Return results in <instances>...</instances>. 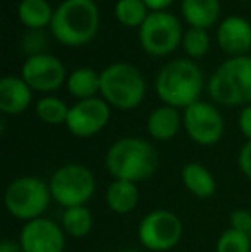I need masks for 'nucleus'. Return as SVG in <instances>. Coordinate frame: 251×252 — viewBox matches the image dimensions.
Instances as JSON below:
<instances>
[{"mask_svg":"<svg viewBox=\"0 0 251 252\" xmlns=\"http://www.w3.org/2000/svg\"><path fill=\"white\" fill-rule=\"evenodd\" d=\"M19 246L24 252H64L66 232L50 218H36L24 223L19 232Z\"/></svg>","mask_w":251,"mask_h":252,"instance_id":"ddd939ff","label":"nucleus"},{"mask_svg":"<svg viewBox=\"0 0 251 252\" xmlns=\"http://www.w3.org/2000/svg\"><path fill=\"white\" fill-rule=\"evenodd\" d=\"M236 2H248V0H236Z\"/></svg>","mask_w":251,"mask_h":252,"instance_id":"72a5a7b5","label":"nucleus"},{"mask_svg":"<svg viewBox=\"0 0 251 252\" xmlns=\"http://www.w3.org/2000/svg\"><path fill=\"white\" fill-rule=\"evenodd\" d=\"M229 223H231V228L250 233L251 232V213L248 209H243V208L234 209V211L231 213Z\"/></svg>","mask_w":251,"mask_h":252,"instance_id":"cd10ccee","label":"nucleus"},{"mask_svg":"<svg viewBox=\"0 0 251 252\" xmlns=\"http://www.w3.org/2000/svg\"><path fill=\"white\" fill-rule=\"evenodd\" d=\"M182 126V117L179 108L162 105L148 115L146 130L155 141H171L179 134Z\"/></svg>","mask_w":251,"mask_h":252,"instance_id":"dca6fc26","label":"nucleus"},{"mask_svg":"<svg viewBox=\"0 0 251 252\" xmlns=\"http://www.w3.org/2000/svg\"><path fill=\"white\" fill-rule=\"evenodd\" d=\"M238 124H239V130H241L243 136L248 141H251V105L243 106L241 113H239Z\"/></svg>","mask_w":251,"mask_h":252,"instance_id":"c756f323","label":"nucleus"},{"mask_svg":"<svg viewBox=\"0 0 251 252\" xmlns=\"http://www.w3.org/2000/svg\"><path fill=\"white\" fill-rule=\"evenodd\" d=\"M182 221L171 209H153L138 226V239L144 249L151 252H167L174 249L182 239Z\"/></svg>","mask_w":251,"mask_h":252,"instance_id":"1a4fd4ad","label":"nucleus"},{"mask_svg":"<svg viewBox=\"0 0 251 252\" xmlns=\"http://www.w3.org/2000/svg\"><path fill=\"white\" fill-rule=\"evenodd\" d=\"M215 252H251L250 233L229 228L218 237Z\"/></svg>","mask_w":251,"mask_h":252,"instance_id":"a878e982","label":"nucleus"},{"mask_svg":"<svg viewBox=\"0 0 251 252\" xmlns=\"http://www.w3.org/2000/svg\"><path fill=\"white\" fill-rule=\"evenodd\" d=\"M238 163L246 179L251 180V141H246V144L241 148L238 156Z\"/></svg>","mask_w":251,"mask_h":252,"instance_id":"c85d7f7f","label":"nucleus"},{"mask_svg":"<svg viewBox=\"0 0 251 252\" xmlns=\"http://www.w3.org/2000/svg\"><path fill=\"white\" fill-rule=\"evenodd\" d=\"M21 77L33 91L54 93L67 81L66 65L62 60L50 53H38L24 60L21 67Z\"/></svg>","mask_w":251,"mask_h":252,"instance_id":"f8f14e48","label":"nucleus"},{"mask_svg":"<svg viewBox=\"0 0 251 252\" xmlns=\"http://www.w3.org/2000/svg\"><path fill=\"white\" fill-rule=\"evenodd\" d=\"M52 199L64 209L86 206L97 192V179L88 166L81 163H67L54 172L48 180Z\"/></svg>","mask_w":251,"mask_h":252,"instance_id":"0eeeda50","label":"nucleus"},{"mask_svg":"<svg viewBox=\"0 0 251 252\" xmlns=\"http://www.w3.org/2000/svg\"><path fill=\"white\" fill-rule=\"evenodd\" d=\"M205 88L203 70L191 59H174L157 74L155 91L164 105L174 108H188L200 101Z\"/></svg>","mask_w":251,"mask_h":252,"instance_id":"f257e3e1","label":"nucleus"},{"mask_svg":"<svg viewBox=\"0 0 251 252\" xmlns=\"http://www.w3.org/2000/svg\"><path fill=\"white\" fill-rule=\"evenodd\" d=\"M33 101V90L21 76H5L0 79V112L3 115H19Z\"/></svg>","mask_w":251,"mask_h":252,"instance_id":"2eb2a0df","label":"nucleus"},{"mask_svg":"<svg viewBox=\"0 0 251 252\" xmlns=\"http://www.w3.org/2000/svg\"><path fill=\"white\" fill-rule=\"evenodd\" d=\"M143 2L151 12H158V10H165L167 7H171L176 0H143Z\"/></svg>","mask_w":251,"mask_h":252,"instance_id":"7c9ffc66","label":"nucleus"},{"mask_svg":"<svg viewBox=\"0 0 251 252\" xmlns=\"http://www.w3.org/2000/svg\"><path fill=\"white\" fill-rule=\"evenodd\" d=\"M62 228L72 239H84L93 230V213L86 206L67 208L62 213Z\"/></svg>","mask_w":251,"mask_h":252,"instance_id":"4be33fe9","label":"nucleus"},{"mask_svg":"<svg viewBox=\"0 0 251 252\" xmlns=\"http://www.w3.org/2000/svg\"><path fill=\"white\" fill-rule=\"evenodd\" d=\"M45 45H47V40H45V34L41 33V31H31L30 34L24 36V41H23V48L26 50L28 57L45 53L43 52Z\"/></svg>","mask_w":251,"mask_h":252,"instance_id":"bb28decb","label":"nucleus"},{"mask_svg":"<svg viewBox=\"0 0 251 252\" xmlns=\"http://www.w3.org/2000/svg\"><path fill=\"white\" fill-rule=\"evenodd\" d=\"M105 202L108 209L115 215H129L136 209L140 202V189L138 184L127 180H114L107 187Z\"/></svg>","mask_w":251,"mask_h":252,"instance_id":"6ab92c4d","label":"nucleus"},{"mask_svg":"<svg viewBox=\"0 0 251 252\" xmlns=\"http://www.w3.org/2000/svg\"><path fill=\"white\" fill-rule=\"evenodd\" d=\"M71 106L66 105V101L57 96H43L36 101L35 105V113L41 122L48 124V126H66L67 115H69Z\"/></svg>","mask_w":251,"mask_h":252,"instance_id":"b1692460","label":"nucleus"},{"mask_svg":"<svg viewBox=\"0 0 251 252\" xmlns=\"http://www.w3.org/2000/svg\"><path fill=\"white\" fill-rule=\"evenodd\" d=\"M21 252H24V251H21Z\"/></svg>","mask_w":251,"mask_h":252,"instance_id":"c9c22d12","label":"nucleus"},{"mask_svg":"<svg viewBox=\"0 0 251 252\" xmlns=\"http://www.w3.org/2000/svg\"><path fill=\"white\" fill-rule=\"evenodd\" d=\"M52 201L50 186L40 177H17L7 186L3 204L10 216L21 221L41 218Z\"/></svg>","mask_w":251,"mask_h":252,"instance_id":"423d86ee","label":"nucleus"},{"mask_svg":"<svg viewBox=\"0 0 251 252\" xmlns=\"http://www.w3.org/2000/svg\"><path fill=\"white\" fill-rule=\"evenodd\" d=\"M115 19L126 28H138L150 16V9L143 0H117L114 7Z\"/></svg>","mask_w":251,"mask_h":252,"instance_id":"5701e85b","label":"nucleus"},{"mask_svg":"<svg viewBox=\"0 0 251 252\" xmlns=\"http://www.w3.org/2000/svg\"><path fill=\"white\" fill-rule=\"evenodd\" d=\"M67 91L77 100H90L100 93V72L91 67H79L72 70L66 81Z\"/></svg>","mask_w":251,"mask_h":252,"instance_id":"412c9836","label":"nucleus"},{"mask_svg":"<svg viewBox=\"0 0 251 252\" xmlns=\"http://www.w3.org/2000/svg\"><path fill=\"white\" fill-rule=\"evenodd\" d=\"M117 252H140V251H136V249H122V251H117Z\"/></svg>","mask_w":251,"mask_h":252,"instance_id":"473e14b6","label":"nucleus"},{"mask_svg":"<svg viewBox=\"0 0 251 252\" xmlns=\"http://www.w3.org/2000/svg\"><path fill=\"white\" fill-rule=\"evenodd\" d=\"M110 108L112 106L104 98L98 96L79 100L69 108V115L66 120L67 130L81 139L97 136L110 122Z\"/></svg>","mask_w":251,"mask_h":252,"instance_id":"9b49d317","label":"nucleus"},{"mask_svg":"<svg viewBox=\"0 0 251 252\" xmlns=\"http://www.w3.org/2000/svg\"><path fill=\"white\" fill-rule=\"evenodd\" d=\"M19 242H12V240L9 239H3L2 244H0V252H21Z\"/></svg>","mask_w":251,"mask_h":252,"instance_id":"2f4dec72","label":"nucleus"},{"mask_svg":"<svg viewBox=\"0 0 251 252\" xmlns=\"http://www.w3.org/2000/svg\"><path fill=\"white\" fill-rule=\"evenodd\" d=\"M140 45L148 55L165 57L171 55L182 45V26L174 14L167 10L150 12L141 28L138 30Z\"/></svg>","mask_w":251,"mask_h":252,"instance_id":"6e6552de","label":"nucleus"},{"mask_svg":"<svg viewBox=\"0 0 251 252\" xmlns=\"http://www.w3.org/2000/svg\"><path fill=\"white\" fill-rule=\"evenodd\" d=\"M208 94L224 106L251 105V57L225 60L208 79Z\"/></svg>","mask_w":251,"mask_h":252,"instance_id":"39448f33","label":"nucleus"},{"mask_svg":"<svg viewBox=\"0 0 251 252\" xmlns=\"http://www.w3.org/2000/svg\"><path fill=\"white\" fill-rule=\"evenodd\" d=\"M250 239H251V232H250Z\"/></svg>","mask_w":251,"mask_h":252,"instance_id":"f704fd0d","label":"nucleus"},{"mask_svg":"<svg viewBox=\"0 0 251 252\" xmlns=\"http://www.w3.org/2000/svg\"><path fill=\"white\" fill-rule=\"evenodd\" d=\"M217 43L229 57H245L251 50V23L241 16H229L217 28Z\"/></svg>","mask_w":251,"mask_h":252,"instance_id":"4468645a","label":"nucleus"},{"mask_svg":"<svg viewBox=\"0 0 251 252\" xmlns=\"http://www.w3.org/2000/svg\"><path fill=\"white\" fill-rule=\"evenodd\" d=\"M182 127L193 143L214 146L224 136V117L217 106L200 100L184 110Z\"/></svg>","mask_w":251,"mask_h":252,"instance_id":"9d476101","label":"nucleus"},{"mask_svg":"<svg viewBox=\"0 0 251 252\" xmlns=\"http://www.w3.org/2000/svg\"><path fill=\"white\" fill-rule=\"evenodd\" d=\"M181 14L191 28L208 30L220 17V0H182Z\"/></svg>","mask_w":251,"mask_h":252,"instance_id":"f3484780","label":"nucleus"},{"mask_svg":"<svg viewBox=\"0 0 251 252\" xmlns=\"http://www.w3.org/2000/svg\"><path fill=\"white\" fill-rule=\"evenodd\" d=\"M100 94L112 108L129 112L144 100L146 81L136 65L114 62L100 72Z\"/></svg>","mask_w":251,"mask_h":252,"instance_id":"20e7f679","label":"nucleus"},{"mask_svg":"<svg viewBox=\"0 0 251 252\" xmlns=\"http://www.w3.org/2000/svg\"><path fill=\"white\" fill-rule=\"evenodd\" d=\"M52 5L47 0H21L17 5V17L30 31H43L54 21Z\"/></svg>","mask_w":251,"mask_h":252,"instance_id":"aec40b11","label":"nucleus"},{"mask_svg":"<svg viewBox=\"0 0 251 252\" xmlns=\"http://www.w3.org/2000/svg\"><path fill=\"white\" fill-rule=\"evenodd\" d=\"M181 179L184 187L189 190L193 196L200 199H208L217 190V182L212 172L205 165L196 161L186 163L181 170Z\"/></svg>","mask_w":251,"mask_h":252,"instance_id":"a211bd4d","label":"nucleus"},{"mask_svg":"<svg viewBox=\"0 0 251 252\" xmlns=\"http://www.w3.org/2000/svg\"><path fill=\"white\" fill-rule=\"evenodd\" d=\"M100 28V9L95 0H64L55 9L50 31L66 47H83L93 41Z\"/></svg>","mask_w":251,"mask_h":252,"instance_id":"7ed1b4c3","label":"nucleus"},{"mask_svg":"<svg viewBox=\"0 0 251 252\" xmlns=\"http://www.w3.org/2000/svg\"><path fill=\"white\" fill-rule=\"evenodd\" d=\"M182 48H184L188 59H201L208 53L210 48V36H208L207 30H200V28H189L184 33L182 38Z\"/></svg>","mask_w":251,"mask_h":252,"instance_id":"393cba45","label":"nucleus"},{"mask_svg":"<svg viewBox=\"0 0 251 252\" xmlns=\"http://www.w3.org/2000/svg\"><path fill=\"white\" fill-rule=\"evenodd\" d=\"M105 168L114 180L144 182L157 172L158 155L155 148L141 137H122L108 148Z\"/></svg>","mask_w":251,"mask_h":252,"instance_id":"f03ea898","label":"nucleus"}]
</instances>
